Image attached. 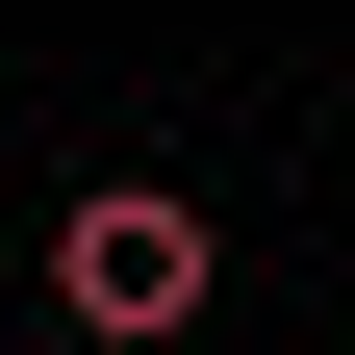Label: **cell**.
Segmentation results:
<instances>
[{
    "label": "cell",
    "mask_w": 355,
    "mask_h": 355,
    "mask_svg": "<svg viewBox=\"0 0 355 355\" xmlns=\"http://www.w3.org/2000/svg\"><path fill=\"white\" fill-rule=\"evenodd\" d=\"M203 279H229V229H203L178 178H76V203H51V330L76 355H178Z\"/></svg>",
    "instance_id": "cell-1"
}]
</instances>
